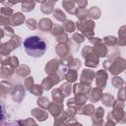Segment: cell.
Here are the masks:
<instances>
[{
    "instance_id": "cell-2",
    "label": "cell",
    "mask_w": 126,
    "mask_h": 126,
    "mask_svg": "<svg viewBox=\"0 0 126 126\" xmlns=\"http://www.w3.org/2000/svg\"><path fill=\"white\" fill-rule=\"evenodd\" d=\"M5 110H4V107L2 104H0V123L5 119Z\"/></svg>"
},
{
    "instance_id": "cell-1",
    "label": "cell",
    "mask_w": 126,
    "mask_h": 126,
    "mask_svg": "<svg viewBox=\"0 0 126 126\" xmlns=\"http://www.w3.org/2000/svg\"><path fill=\"white\" fill-rule=\"evenodd\" d=\"M24 47L26 52L34 58L42 56L46 50V42L37 35H31L24 40Z\"/></svg>"
}]
</instances>
